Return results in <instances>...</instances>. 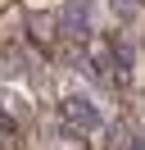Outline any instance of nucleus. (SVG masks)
I'll return each instance as SVG.
<instances>
[{"label":"nucleus","instance_id":"1","mask_svg":"<svg viewBox=\"0 0 145 150\" xmlns=\"http://www.w3.org/2000/svg\"><path fill=\"white\" fill-rule=\"evenodd\" d=\"M63 123L77 132H100L104 127V114L86 100V96H63Z\"/></svg>","mask_w":145,"mask_h":150},{"label":"nucleus","instance_id":"2","mask_svg":"<svg viewBox=\"0 0 145 150\" xmlns=\"http://www.w3.org/2000/svg\"><path fill=\"white\" fill-rule=\"evenodd\" d=\"M91 23H95V5L91 0H68V9H63V37H72V41H82V37H91Z\"/></svg>","mask_w":145,"mask_h":150},{"label":"nucleus","instance_id":"3","mask_svg":"<svg viewBox=\"0 0 145 150\" xmlns=\"http://www.w3.org/2000/svg\"><path fill=\"white\" fill-rule=\"evenodd\" d=\"M132 150H145V141H141V137H132Z\"/></svg>","mask_w":145,"mask_h":150}]
</instances>
